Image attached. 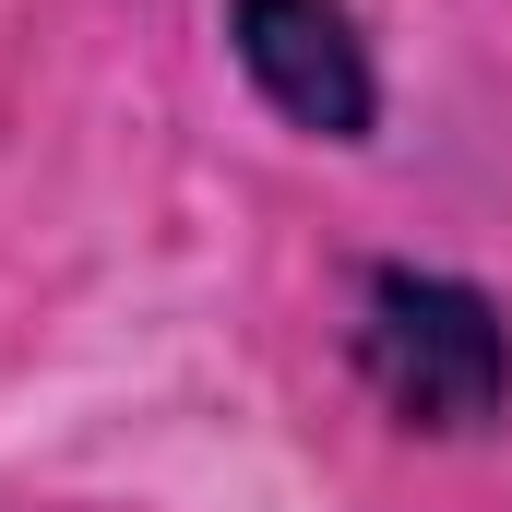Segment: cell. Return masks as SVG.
Wrapping results in <instances>:
<instances>
[{
	"instance_id": "obj_1",
	"label": "cell",
	"mask_w": 512,
	"mask_h": 512,
	"mask_svg": "<svg viewBox=\"0 0 512 512\" xmlns=\"http://www.w3.org/2000/svg\"><path fill=\"white\" fill-rule=\"evenodd\" d=\"M346 358H358V382L382 393L405 429H429V441L489 429L512 405V322H501V298L465 286V274H429V262H370V274H358Z\"/></svg>"
},
{
	"instance_id": "obj_2",
	"label": "cell",
	"mask_w": 512,
	"mask_h": 512,
	"mask_svg": "<svg viewBox=\"0 0 512 512\" xmlns=\"http://www.w3.org/2000/svg\"><path fill=\"white\" fill-rule=\"evenodd\" d=\"M227 60L310 143H370L382 131V60H370L346 0H227Z\"/></svg>"
}]
</instances>
